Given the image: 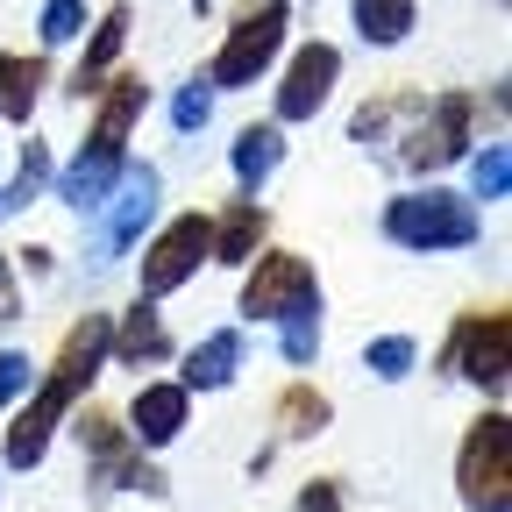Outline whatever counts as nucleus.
<instances>
[{
	"instance_id": "obj_1",
	"label": "nucleus",
	"mask_w": 512,
	"mask_h": 512,
	"mask_svg": "<svg viewBox=\"0 0 512 512\" xmlns=\"http://www.w3.org/2000/svg\"><path fill=\"white\" fill-rule=\"evenodd\" d=\"M384 235H392L399 249H420V256H441V249H470L484 235L477 207L456 200V192H399V200H384Z\"/></svg>"
},
{
	"instance_id": "obj_2",
	"label": "nucleus",
	"mask_w": 512,
	"mask_h": 512,
	"mask_svg": "<svg viewBox=\"0 0 512 512\" xmlns=\"http://www.w3.org/2000/svg\"><path fill=\"white\" fill-rule=\"evenodd\" d=\"M470 93H441V100H399V121H406V136L399 150H384L392 164L406 171H441V164H456L470 157Z\"/></svg>"
},
{
	"instance_id": "obj_3",
	"label": "nucleus",
	"mask_w": 512,
	"mask_h": 512,
	"mask_svg": "<svg viewBox=\"0 0 512 512\" xmlns=\"http://www.w3.org/2000/svg\"><path fill=\"white\" fill-rule=\"evenodd\" d=\"M285 22H292L285 0H249V8L235 15V29H228V43H221V57H214L207 86H214V93L256 86V79L278 64V50H285Z\"/></svg>"
},
{
	"instance_id": "obj_4",
	"label": "nucleus",
	"mask_w": 512,
	"mask_h": 512,
	"mask_svg": "<svg viewBox=\"0 0 512 512\" xmlns=\"http://www.w3.org/2000/svg\"><path fill=\"white\" fill-rule=\"evenodd\" d=\"M456 484H463V505H470V512L512 498V420H505V413H484V420L463 434V448H456Z\"/></svg>"
},
{
	"instance_id": "obj_5",
	"label": "nucleus",
	"mask_w": 512,
	"mask_h": 512,
	"mask_svg": "<svg viewBox=\"0 0 512 512\" xmlns=\"http://www.w3.org/2000/svg\"><path fill=\"white\" fill-rule=\"evenodd\" d=\"M207 249H214V221L207 214H178L171 228H157V242L143 249V299H164V292H178L192 271L207 264Z\"/></svg>"
},
{
	"instance_id": "obj_6",
	"label": "nucleus",
	"mask_w": 512,
	"mask_h": 512,
	"mask_svg": "<svg viewBox=\"0 0 512 512\" xmlns=\"http://www.w3.org/2000/svg\"><path fill=\"white\" fill-rule=\"evenodd\" d=\"M249 278H242V313L249 320H285L292 306H306V299H320V278H313V264L306 256H292V249H264V256H249Z\"/></svg>"
},
{
	"instance_id": "obj_7",
	"label": "nucleus",
	"mask_w": 512,
	"mask_h": 512,
	"mask_svg": "<svg viewBox=\"0 0 512 512\" xmlns=\"http://www.w3.org/2000/svg\"><path fill=\"white\" fill-rule=\"evenodd\" d=\"M441 363L463 370L477 392H505V377H512V320L498 306L491 313H470L463 328H456V342L441 349Z\"/></svg>"
},
{
	"instance_id": "obj_8",
	"label": "nucleus",
	"mask_w": 512,
	"mask_h": 512,
	"mask_svg": "<svg viewBox=\"0 0 512 512\" xmlns=\"http://www.w3.org/2000/svg\"><path fill=\"white\" fill-rule=\"evenodd\" d=\"M157 192H164V178H157V164H121V178H114V192H107V228H100V264H114V256L136 242L150 221H157Z\"/></svg>"
},
{
	"instance_id": "obj_9",
	"label": "nucleus",
	"mask_w": 512,
	"mask_h": 512,
	"mask_svg": "<svg viewBox=\"0 0 512 512\" xmlns=\"http://www.w3.org/2000/svg\"><path fill=\"white\" fill-rule=\"evenodd\" d=\"M342 79V50L335 43H299L292 64H285V79H278V121H313L320 107H328Z\"/></svg>"
},
{
	"instance_id": "obj_10",
	"label": "nucleus",
	"mask_w": 512,
	"mask_h": 512,
	"mask_svg": "<svg viewBox=\"0 0 512 512\" xmlns=\"http://www.w3.org/2000/svg\"><path fill=\"white\" fill-rule=\"evenodd\" d=\"M79 399L72 392H64V384H36V392H29V406H22V420L8 427V470H36L43 463V448H50V434L64 427V413H72Z\"/></svg>"
},
{
	"instance_id": "obj_11",
	"label": "nucleus",
	"mask_w": 512,
	"mask_h": 512,
	"mask_svg": "<svg viewBox=\"0 0 512 512\" xmlns=\"http://www.w3.org/2000/svg\"><path fill=\"white\" fill-rule=\"evenodd\" d=\"M185 413H192L185 384H136V399H128V441L136 448H171L185 434Z\"/></svg>"
},
{
	"instance_id": "obj_12",
	"label": "nucleus",
	"mask_w": 512,
	"mask_h": 512,
	"mask_svg": "<svg viewBox=\"0 0 512 512\" xmlns=\"http://www.w3.org/2000/svg\"><path fill=\"white\" fill-rule=\"evenodd\" d=\"M107 349H114V313H86L72 335H64V349H57V363H50V384H64V392H86V384L107 370Z\"/></svg>"
},
{
	"instance_id": "obj_13",
	"label": "nucleus",
	"mask_w": 512,
	"mask_h": 512,
	"mask_svg": "<svg viewBox=\"0 0 512 512\" xmlns=\"http://www.w3.org/2000/svg\"><path fill=\"white\" fill-rule=\"evenodd\" d=\"M164 356H171L164 313H157V299L136 292V306L114 320V349H107V363H121V370H150V363H164Z\"/></svg>"
},
{
	"instance_id": "obj_14",
	"label": "nucleus",
	"mask_w": 512,
	"mask_h": 512,
	"mask_svg": "<svg viewBox=\"0 0 512 512\" xmlns=\"http://www.w3.org/2000/svg\"><path fill=\"white\" fill-rule=\"evenodd\" d=\"M107 100H100V121H93V136H86V150H107V157H128V128H136V114H143V79L136 72H121V79H107L100 86Z\"/></svg>"
},
{
	"instance_id": "obj_15",
	"label": "nucleus",
	"mask_w": 512,
	"mask_h": 512,
	"mask_svg": "<svg viewBox=\"0 0 512 512\" xmlns=\"http://www.w3.org/2000/svg\"><path fill=\"white\" fill-rule=\"evenodd\" d=\"M228 164H235L242 200H256V192L271 185V171L285 164V136H278V121H249L242 136H235V150H228Z\"/></svg>"
},
{
	"instance_id": "obj_16",
	"label": "nucleus",
	"mask_w": 512,
	"mask_h": 512,
	"mask_svg": "<svg viewBox=\"0 0 512 512\" xmlns=\"http://www.w3.org/2000/svg\"><path fill=\"white\" fill-rule=\"evenodd\" d=\"M121 164H128V157H107V150H79L72 164H64V178H57V200L72 207V214H100V200L114 192Z\"/></svg>"
},
{
	"instance_id": "obj_17",
	"label": "nucleus",
	"mask_w": 512,
	"mask_h": 512,
	"mask_svg": "<svg viewBox=\"0 0 512 512\" xmlns=\"http://www.w3.org/2000/svg\"><path fill=\"white\" fill-rule=\"evenodd\" d=\"M235 370H242V335L235 328H214L207 342L185 349L178 384H185V392H221V384H235Z\"/></svg>"
},
{
	"instance_id": "obj_18",
	"label": "nucleus",
	"mask_w": 512,
	"mask_h": 512,
	"mask_svg": "<svg viewBox=\"0 0 512 512\" xmlns=\"http://www.w3.org/2000/svg\"><path fill=\"white\" fill-rule=\"evenodd\" d=\"M264 228H271L264 207H256V200H235V207L214 221V249H207V256H214V264H228V271H249V256L264 249Z\"/></svg>"
},
{
	"instance_id": "obj_19",
	"label": "nucleus",
	"mask_w": 512,
	"mask_h": 512,
	"mask_svg": "<svg viewBox=\"0 0 512 512\" xmlns=\"http://www.w3.org/2000/svg\"><path fill=\"white\" fill-rule=\"evenodd\" d=\"M121 43H128V8H107L100 29H93V43H86V57H79V72H72V100H93V93L107 86Z\"/></svg>"
},
{
	"instance_id": "obj_20",
	"label": "nucleus",
	"mask_w": 512,
	"mask_h": 512,
	"mask_svg": "<svg viewBox=\"0 0 512 512\" xmlns=\"http://www.w3.org/2000/svg\"><path fill=\"white\" fill-rule=\"evenodd\" d=\"M349 15H356V36H363V43H377V50L406 43V36H413V22H420L413 0H349Z\"/></svg>"
},
{
	"instance_id": "obj_21",
	"label": "nucleus",
	"mask_w": 512,
	"mask_h": 512,
	"mask_svg": "<svg viewBox=\"0 0 512 512\" xmlns=\"http://www.w3.org/2000/svg\"><path fill=\"white\" fill-rule=\"evenodd\" d=\"M36 93H43V57H0V114L8 121H29V107H36Z\"/></svg>"
},
{
	"instance_id": "obj_22",
	"label": "nucleus",
	"mask_w": 512,
	"mask_h": 512,
	"mask_svg": "<svg viewBox=\"0 0 512 512\" xmlns=\"http://www.w3.org/2000/svg\"><path fill=\"white\" fill-rule=\"evenodd\" d=\"M271 328H278V356H285L292 370H306V363L320 356V299L292 306L285 320H271Z\"/></svg>"
},
{
	"instance_id": "obj_23",
	"label": "nucleus",
	"mask_w": 512,
	"mask_h": 512,
	"mask_svg": "<svg viewBox=\"0 0 512 512\" xmlns=\"http://www.w3.org/2000/svg\"><path fill=\"white\" fill-rule=\"evenodd\" d=\"M328 399H320L313 392V384H285V399H278V434L285 441H306V434H320V427H328Z\"/></svg>"
},
{
	"instance_id": "obj_24",
	"label": "nucleus",
	"mask_w": 512,
	"mask_h": 512,
	"mask_svg": "<svg viewBox=\"0 0 512 512\" xmlns=\"http://www.w3.org/2000/svg\"><path fill=\"white\" fill-rule=\"evenodd\" d=\"M43 185H50V143H36V136H29V143H22V171H15V185L0 192V214H22Z\"/></svg>"
},
{
	"instance_id": "obj_25",
	"label": "nucleus",
	"mask_w": 512,
	"mask_h": 512,
	"mask_svg": "<svg viewBox=\"0 0 512 512\" xmlns=\"http://www.w3.org/2000/svg\"><path fill=\"white\" fill-rule=\"evenodd\" d=\"M512 192V150L505 143H484L470 157V200H505Z\"/></svg>"
},
{
	"instance_id": "obj_26",
	"label": "nucleus",
	"mask_w": 512,
	"mask_h": 512,
	"mask_svg": "<svg viewBox=\"0 0 512 512\" xmlns=\"http://www.w3.org/2000/svg\"><path fill=\"white\" fill-rule=\"evenodd\" d=\"M363 363L377 370V377H413V363H420V349H413V335H377L370 349H363Z\"/></svg>"
},
{
	"instance_id": "obj_27",
	"label": "nucleus",
	"mask_w": 512,
	"mask_h": 512,
	"mask_svg": "<svg viewBox=\"0 0 512 512\" xmlns=\"http://www.w3.org/2000/svg\"><path fill=\"white\" fill-rule=\"evenodd\" d=\"M207 121H214V86H207V79L178 86V100H171V128H178V136H200Z\"/></svg>"
},
{
	"instance_id": "obj_28",
	"label": "nucleus",
	"mask_w": 512,
	"mask_h": 512,
	"mask_svg": "<svg viewBox=\"0 0 512 512\" xmlns=\"http://www.w3.org/2000/svg\"><path fill=\"white\" fill-rule=\"evenodd\" d=\"M43 50H57V43H72L79 29H86V0H43Z\"/></svg>"
},
{
	"instance_id": "obj_29",
	"label": "nucleus",
	"mask_w": 512,
	"mask_h": 512,
	"mask_svg": "<svg viewBox=\"0 0 512 512\" xmlns=\"http://www.w3.org/2000/svg\"><path fill=\"white\" fill-rule=\"evenodd\" d=\"M36 392V363L22 356V349H0V406H15V399H29Z\"/></svg>"
},
{
	"instance_id": "obj_30",
	"label": "nucleus",
	"mask_w": 512,
	"mask_h": 512,
	"mask_svg": "<svg viewBox=\"0 0 512 512\" xmlns=\"http://www.w3.org/2000/svg\"><path fill=\"white\" fill-rule=\"evenodd\" d=\"M299 512H342V484H335V477H313V484L299 491Z\"/></svg>"
},
{
	"instance_id": "obj_31",
	"label": "nucleus",
	"mask_w": 512,
	"mask_h": 512,
	"mask_svg": "<svg viewBox=\"0 0 512 512\" xmlns=\"http://www.w3.org/2000/svg\"><path fill=\"white\" fill-rule=\"evenodd\" d=\"M8 320H22V285H15L8 249H0V328H8Z\"/></svg>"
},
{
	"instance_id": "obj_32",
	"label": "nucleus",
	"mask_w": 512,
	"mask_h": 512,
	"mask_svg": "<svg viewBox=\"0 0 512 512\" xmlns=\"http://www.w3.org/2000/svg\"><path fill=\"white\" fill-rule=\"evenodd\" d=\"M484 512H512V498H505V505H484Z\"/></svg>"
},
{
	"instance_id": "obj_33",
	"label": "nucleus",
	"mask_w": 512,
	"mask_h": 512,
	"mask_svg": "<svg viewBox=\"0 0 512 512\" xmlns=\"http://www.w3.org/2000/svg\"><path fill=\"white\" fill-rule=\"evenodd\" d=\"M192 8H207V0H192Z\"/></svg>"
}]
</instances>
